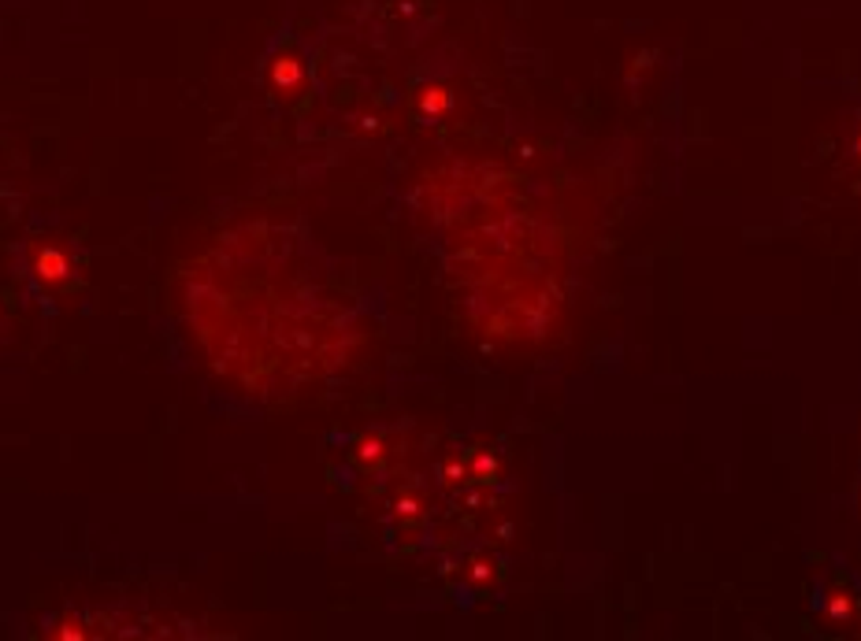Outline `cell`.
Here are the masks:
<instances>
[{"label":"cell","instance_id":"cell-1","mask_svg":"<svg viewBox=\"0 0 861 641\" xmlns=\"http://www.w3.org/2000/svg\"><path fill=\"white\" fill-rule=\"evenodd\" d=\"M37 271H41V278H48V282H60V278L67 275V260H64V252L45 249V252L37 256Z\"/></svg>","mask_w":861,"mask_h":641},{"label":"cell","instance_id":"cell-2","mask_svg":"<svg viewBox=\"0 0 861 641\" xmlns=\"http://www.w3.org/2000/svg\"><path fill=\"white\" fill-rule=\"evenodd\" d=\"M275 82H279V86H286V82H301V67H297L293 59H282L279 71H275Z\"/></svg>","mask_w":861,"mask_h":641},{"label":"cell","instance_id":"cell-3","mask_svg":"<svg viewBox=\"0 0 861 641\" xmlns=\"http://www.w3.org/2000/svg\"><path fill=\"white\" fill-rule=\"evenodd\" d=\"M858 156H861V138H858Z\"/></svg>","mask_w":861,"mask_h":641}]
</instances>
